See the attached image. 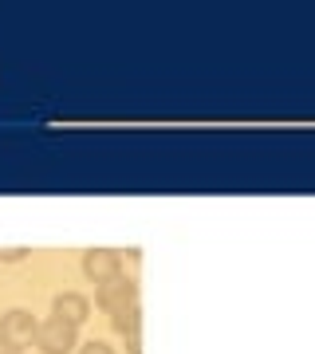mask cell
Masks as SVG:
<instances>
[{
	"label": "cell",
	"mask_w": 315,
	"mask_h": 354,
	"mask_svg": "<svg viewBox=\"0 0 315 354\" xmlns=\"http://www.w3.org/2000/svg\"><path fill=\"white\" fill-rule=\"evenodd\" d=\"M36 327H39V319L32 311H24V307H12V311L0 315V339L16 342V346H28L36 339Z\"/></svg>",
	"instance_id": "cell-4"
},
{
	"label": "cell",
	"mask_w": 315,
	"mask_h": 354,
	"mask_svg": "<svg viewBox=\"0 0 315 354\" xmlns=\"http://www.w3.org/2000/svg\"><path fill=\"white\" fill-rule=\"evenodd\" d=\"M51 315L63 319V323H71V327H83L91 315V299H83L79 291H60L51 299Z\"/></svg>",
	"instance_id": "cell-5"
},
{
	"label": "cell",
	"mask_w": 315,
	"mask_h": 354,
	"mask_svg": "<svg viewBox=\"0 0 315 354\" xmlns=\"http://www.w3.org/2000/svg\"><path fill=\"white\" fill-rule=\"evenodd\" d=\"M83 276L91 283H107V279L123 276V256L114 248H87L83 252Z\"/></svg>",
	"instance_id": "cell-3"
},
{
	"label": "cell",
	"mask_w": 315,
	"mask_h": 354,
	"mask_svg": "<svg viewBox=\"0 0 315 354\" xmlns=\"http://www.w3.org/2000/svg\"><path fill=\"white\" fill-rule=\"evenodd\" d=\"M28 256V248H0V260L4 264H16V260H24Z\"/></svg>",
	"instance_id": "cell-7"
},
{
	"label": "cell",
	"mask_w": 315,
	"mask_h": 354,
	"mask_svg": "<svg viewBox=\"0 0 315 354\" xmlns=\"http://www.w3.org/2000/svg\"><path fill=\"white\" fill-rule=\"evenodd\" d=\"M0 354H24V346H16V342H4V339H0Z\"/></svg>",
	"instance_id": "cell-10"
},
{
	"label": "cell",
	"mask_w": 315,
	"mask_h": 354,
	"mask_svg": "<svg viewBox=\"0 0 315 354\" xmlns=\"http://www.w3.org/2000/svg\"><path fill=\"white\" fill-rule=\"evenodd\" d=\"M75 339H79V327H71V323H63V319H44L36 327V351L39 354H71L75 351Z\"/></svg>",
	"instance_id": "cell-1"
},
{
	"label": "cell",
	"mask_w": 315,
	"mask_h": 354,
	"mask_svg": "<svg viewBox=\"0 0 315 354\" xmlns=\"http://www.w3.org/2000/svg\"><path fill=\"white\" fill-rule=\"evenodd\" d=\"M111 327L118 330V335L142 330V307H138V304H130V307H123V311H114V315H111Z\"/></svg>",
	"instance_id": "cell-6"
},
{
	"label": "cell",
	"mask_w": 315,
	"mask_h": 354,
	"mask_svg": "<svg viewBox=\"0 0 315 354\" xmlns=\"http://www.w3.org/2000/svg\"><path fill=\"white\" fill-rule=\"evenodd\" d=\"M130 304H138V283L130 276H114L107 283H99V291H95V307L107 311V315H114V311H123Z\"/></svg>",
	"instance_id": "cell-2"
},
{
	"label": "cell",
	"mask_w": 315,
	"mask_h": 354,
	"mask_svg": "<svg viewBox=\"0 0 315 354\" xmlns=\"http://www.w3.org/2000/svg\"><path fill=\"white\" fill-rule=\"evenodd\" d=\"M126 339V351L130 354H142V330H130V335H123Z\"/></svg>",
	"instance_id": "cell-8"
},
{
	"label": "cell",
	"mask_w": 315,
	"mask_h": 354,
	"mask_svg": "<svg viewBox=\"0 0 315 354\" xmlns=\"http://www.w3.org/2000/svg\"><path fill=\"white\" fill-rule=\"evenodd\" d=\"M79 354H114V351L107 346V342H83V346H79Z\"/></svg>",
	"instance_id": "cell-9"
}]
</instances>
